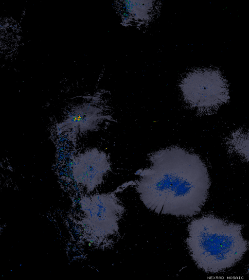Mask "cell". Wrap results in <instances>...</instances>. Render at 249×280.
Returning a JSON list of instances; mask_svg holds the SVG:
<instances>
[{
    "mask_svg": "<svg viewBox=\"0 0 249 280\" xmlns=\"http://www.w3.org/2000/svg\"><path fill=\"white\" fill-rule=\"evenodd\" d=\"M151 166L141 169L136 190L144 205L158 214L191 217L206 202L210 186L207 167L196 154L167 148L149 157Z\"/></svg>",
    "mask_w": 249,
    "mask_h": 280,
    "instance_id": "obj_1",
    "label": "cell"
},
{
    "mask_svg": "<svg viewBox=\"0 0 249 280\" xmlns=\"http://www.w3.org/2000/svg\"><path fill=\"white\" fill-rule=\"evenodd\" d=\"M242 226L213 215L192 220L186 243L197 266L214 273L229 268L241 260L249 242L242 234Z\"/></svg>",
    "mask_w": 249,
    "mask_h": 280,
    "instance_id": "obj_2",
    "label": "cell"
},
{
    "mask_svg": "<svg viewBox=\"0 0 249 280\" xmlns=\"http://www.w3.org/2000/svg\"><path fill=\"white\" fill-rule=\"evenodd\" d=\"M180 86L186 102L203 112H214L230 99L226 80L217 70L194 71L185 78Z\"/></svg>",
    "mask_w": 249,
    "mask_h": 280,
    "instance_id": "obj_3",
    "label": "cell"
},
{
    "mask_svg": "<svg viewBox=\"0 0 249 280\" xmlns=\"http://www.w3.org/2000/svg\"><path fill=\"white\" fill-rule=\"evenodd\" d=\"M226 143L229 151L249 162V129L234 131L227 138Z\"/></svg>",
    "mask_w": 249,
    "mask_h": 280,
    "instance_id": "obj_4",
    "label": "cell"
},
{
    "mask_svg": "<svg viewBox=\"0 0 249 280\" xmlns=\"http://www.w3.org/2000/svg\"><path fill=\"white\" fill-rule=\"evenodd\" d=\"M248 273H249V270H248Z\"/></svg>",
    "mask_w": 249,
    "mask_h": 280,
    "instance_id": "obj_5",
    "label": "cell"
}]
</instances>
